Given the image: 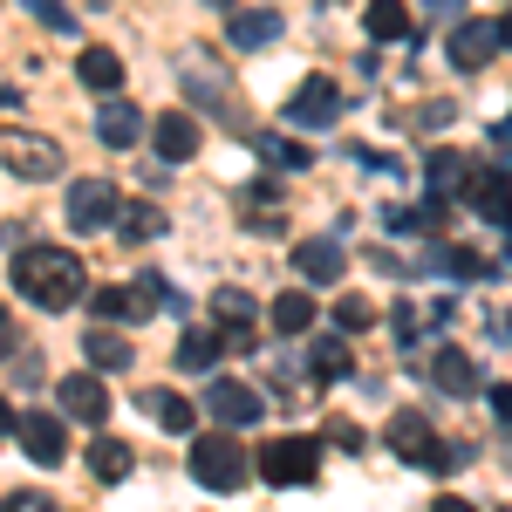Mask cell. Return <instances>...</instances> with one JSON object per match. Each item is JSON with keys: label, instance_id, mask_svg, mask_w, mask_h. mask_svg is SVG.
<instances>
[{"label": "cell", "instance_id": "cell-1", "mask_svg": "<svg viewBox=\"0 0 512 512\" xmlns=\"http://www.w3.org/2000/svg\"><path fill=\"white\" fill-rule=\"evenodd\" d=\"M14 294H28L35 308L62 315V308H76L89 294V274H82V260L69 246H21L14 253Z\"/></svg>", "mask_w": 512, "mask_h": 512}, {"label": "cell", "instance_id": "cell-2", "mask_svg": "<svg viewBox=\"0 0 512 512\" xmlns=\"http://www.w3.org/2000/svg\"><path fill=\"white\" fill-rule=\"evenodd\" d=\"M192 478L205 485V492H239L246 478H253V458L233 444V431L219 424V431L192 437Z\"/></svg>", "mask_w": 512, "mask_h": 512}, {"label": "cell", "instance_id": "cell-3", "mask_svg": "<svg viewBox=\"0 0 512 512\" xmlns=\"http://www.w3.org/2000/svg\"><path fill=\"white\" fill-rule=\"evenodd\" d=\"M390 451H396V458H410L417 472H451V465H465V451L444 444V437L424 424V410H396V417H390Z\"/></svg>", "mask_w": 512, "mask_h": 512}, {"label": "cell", "instance_id": "cell-4", "mask_svg": "<svg viewBox=\"0 0 512 512\" xmlns=\"http://www.w3.org/2000/svg\"><path fill=\"white\" fill-rule=\"evenodd\" d=\"M0 164H7V178L48 185V178H62V144L41 137V130H7L0 123Z\"/></svg>", "mask_w": 512, "mask_h": 512}, {"label": "cell", "instance_id": "cell-5", "mask_svg": "<svg viewBox=\"0 0 512 512\" xmlns=\"http://www.w3.org/2000/svg\"><path fill=\"white\" fill-rule=\"evenodd\" d=\"M253 472L267 485H315L321 478V444L315 437H274L267 451H253Z\"/></svg>", "mask_w": 512, "mask_h": 512}, {"label": "cell", "instance_id": "cell-6", "mask_svg": "<svg viewBox=\"0 0 512 512\" xmlns=\"http://www.w3.org/2000/svg\"><path fill=\"white\" fill-rule=\"evenodd\" d=\"M335 117H342L335 76H308L294 96H287V123H294V130H335Z\"/></svg>", "mask_w": 512, "mask_h": 512}, {"label": "cell", "instance_id": "cell-7", "mask_svg": "<svg viewBox=\"0 0 512 512\" xmlns=\"http://www.w3.org/2000/svg\"><path fill=\"white\" fill-rule=\"evenodd\" d=\"M205 410H212V417H219L226 431H246V424H260V417H267L260 390H253V383H233V376H219V383H212Z\"/></svg>", "mask_w": 512, "mask_h": 512}, {"label": "cell", "instance_id": "cell-8", "mask_svg": "<svg viewBox=\"0 0 512 512\" xmlns=\"http://www.w3.org/2000/svg\"><path fill=\"white\" fill-rule=\"evenodd\" d=\"M499 21H458V28H451V41H444V55H451V69H465V76H472V69H485V62H492V55H499Z\"/></svg>", "mask_w": 512, "mask_h": 512}, {"label": "cell", "instance_id": "cell-9", "mask_svg": "<svg viewBox=\"0 0 512 512\" xmlns=\"http://www.w3.org/2000/svg\"><path fill=\"white\" fill-rule=\"evenodd\" d=\"M117 185H103V178H82L69 185V226L76 233H96V226H117Z\"/></svg>", "mask_w": 512, "mask_h": 512}, {"label": "cell", "instance_id": "cell-10", "mask_svg": "<svg viewBox=\"0 0 512 512\" xmlns=\"http://www.w3.org/2000/svg\"><path fill=\"white\" fill-rule=\"evenodd\" d=\"M294 274H301V280H315V287H335V280L349 274V246H342L335 233L301 239V246H294Z\"/></svg>", "mask_w": 512, "mask_h": 512}, {"label": "cell", "instance_id": "cell-11", "mask_svg": "<svg viewBox=\"0 0 512 512\" xmlns=\"http://www.w3.org/2000/svg\"><path fill=\"white\" fill-rule=\"evenodd\" d=\"M14 437H21V451H28L35 465H62V458H69V437H62V417H55V410H21Z\"/></svg>", "mask_w": 512, "mask_h": 512}, {"label": "cell", "instance_id": "cell-12", "mask_svg": "<svg viewBox=\"0 0 512 512\" xmlns=\"http://www.w3.org/2000/svg\"><path fill=\"white\" fill-rule=\"evenodd\" d=\"M458 198H465L472 212H485V219H499V226L512 219V178H506V171H492V164H472Z\"/></svg>", "mask_w": 512, "mask_h": 512}, {"label": "cell", "instance_id": "cell-13", "mask_svg": "<svg viewBox=\"0 0 512 512\" xmlns=\"http://www.w3.org/2000/svg\"><path fill=\"white\" fill-rule=\"evenodd\" d=\"M151 137H158L164 164H185V158H198V144H205V123H198L192 110H164V117L151 123Z\"/></svg>", "mask_w": 512, "mask_h": 512}, {"label": "cell", "instance_id": "cell-14", "mask_svg": "<svg viewBox=\"0 0 512 512\" xmlns=\"http://www.w3.org/2000/svg\"><path fill=\"white\" fill-rule=\"evenodd\" d=\"M55 403H62L69 424H89V431L110 417V390H103V376H62V396H55Z\"/></svg>", "mask_w": 512, "mask_h": 512}, {"label": "cell", "instance_id": "cell-15", "mask_svg": "<svg viewBox=\"0 0 512 512\" xmlns=\"http://www.w3.org/2000/svg\"><path fill=\"white\" fill-rule=\"evenodd\" d=\"M96 137H103L110 151H130V144L144 137V110H137L130 96H110V103L96 110Z\"/></svg>", "mask_w": 512, "mask_h": 512}, {"label": "cell", "instance_id": "cell-16", "mask_svg": "<svg viewBox=\"0 0 512 512\" xmlns=\"http://www.w3.org/2000/svg\"><path fill=\"white\" fill-rule=\"evenodd\" d=\"M76 76L89 82L96 96H117V89H123V55H117V48H103V41H89V48L76 55Z\"/></svg>", "mask_w": 512, "mask_h": 512}, {"label": "cell", "instance_id": "cell-17", "mask_svg": "<svg viewBox=\"0 0 512 512\" xmlns=\"http://www.w3.org/2000/svg\"><path fill=\"white\" fill-rule=\"evenodd\" d=\"M137 403H144V410H151V424H158V431H171V437H192L198 431V410L178 390H144Z\"/></svg>", "mask_w": 512, "mask_h": 512}, {"label": "cell", "instance_id": "cell-18", "mask_svg": "<svg viewBox=\"0 0 512 512\" xmlns=\"http://www.w3.org/2000/svg\"><path fill=\"white\" fill-rule=\"evenodd\" d=\"M239 219H246L253 233H280V185H267V178L239 185Z\"/></svg>", "mask_w": 512, "mask_h": 512}, {"label": "cell", "instance_id": "cell-19", "mask_svg": "<svg viewBox=\"0 0 512 512\" xmlns=\"http://www.w3.org/2000/svg\"><path fill=\"white\" fill-rule=\"evenodd\" d=\"M431 383H437L444 396H472V390H478L472 355H465V349H437V355H431Z\"/></svg>", "mask_w": 512, "mask_h": 512}, {"label": "cell", "instance_id": "cell-20", "mask_svg": "<svg viewBox=\"0 0 512 512\" xmlns=\"http://www.w3.org/2000/svg\"><path fill=\"white\" fill-rule=\"evenodd\" d=\"M226 41H233V48H267V41H280V14L246 7V14H233V21H226Z\"/></svg>", "mask_w": 512, "mask_h": 512}, {"label": "cell", "instance_id": "cell-21", "mask_svg": "<svg viewBox=\"0 0 512 512\" xmlns=\"http://www.w3.org/2000/svg\"><path fill=\"white\" fill-rule=\"evenodd\" d=\"M130 465H137V451H130L123 437H96V444H89V472L103 478V485H117V478H130Z\"/></svg>", "mask_w": 512, "mask_h": 512}, {"label": "cell", "instance_id": "cell-22", "mask_svg": "<svg viewBox=\"0 0 512 512\" xmlns=\"http://www.w3.org/2000/svg\"><path fill=\"white\" fill-rule=\"evenodd\" d=\"M82 349H89V362H96V369H130V355H137L117 328H110V321H103V328H89V335H82Z\"/></svg>", "mask_w": 512, "mask_h": 512}, {"label": "cell", "instance_id": "cell-23", "mask_svg": "<svg viewBox=\"0 0 512 512\" xmlns=\"http://www.w3.org/2000/svg\"><path fill=\"white\" fill-rule=\"evenodd\" d=\"M164 226H171V219H164V205H123L110 233H117V239H164Z\"/></svg>", "mask_w": 512, "mask_h": 512}, {"label": "cell", "instance_id": "cell-24", "mask_svg": "<svg viewBox=\"0 0 512 512\" xmlns=\"http://www.w3.org/2000/svg\"><path fill=\"white\" fill-rule=\"evenodd\" d=\"M362 21H369V35H376V41H403L410 28H417L403 0H369V14H362Z\"/></svg>", "mask_w": 512, "mask_h": 512}, {"label": "cell", "instance_id": "cell-25", "mask_svg": "<svg viewBox=\"0 0 512 512\" xmlns=\"http://www.w3.org/2000/svg\"><path fill=\"white\" fill-rule=\"evenodd\" d=\"M219 349H226V335H212V328H185L178 362H185V369H212V362H219Z\"/></svg>", "mask_w": 512, "mask_h": 512}, {"label": "cell", "instance_id": "cell-26", "mask_svg": "<svg viewBox=\"0 0 512 512\" xmlns=\"http://www.w3.org/2000/svg\"><path fill=\"white\" fill-rule=\"evenodd\" d=\"M274 328H280V335L315 328V294H280V301H274Z\"/></svg>", "mask_w": 512, "mask_h": 512}, {"label": "cell", "instance_id": "cell-27", "mask_svg": "<svg viewBox=\"0 0 512 512\" xmlns=\"http://www.w3.org/2000/svg\"><path fill=\"white\" fill-rule=\"evenodd\" d=\"M465 171H472V164L458 158V151H431V158H424V178H431L437 192H465Z\"/></svg>", "mask_w": 512, "mask_h": 512}, {"label": "cell", "instance_id": "cell-28", "mask_svg": "<svg viewBox=\"0 0 512 512\" xmlns=\"http://www.w3.org/2000/svg\"><path fill=\"white\" fill-rule=\"evenodd\" d=\"M349 376V349L342 342H321L315 349V383H342Z\"/></svg>", "mask_w": 512, "mask_h": 512}, {"label": "cell", "instance_id": "cell-29", "mask_svg": "<svg viewBox=\"0 0 512 512\" xmlns=\"http://www.w3.org/2000/svg\"><path fill=\"white\" fill-rule=\"evenodd\" d=\"M21 7H28V14H35L41 28H55V35H76V14H69V7H62V0H21Z\"/></svg>", "mask_w": 512, "mask_h": 512}, {"label": "cell", "instance_id": "cell-30", "mask_svg": "<svg viewBox=\"0 0 512 512\" xmlns=\"http://www.w3.org/2000/svg\"><path fill=\"white\" fill-rule=\"evenodd\" d=\"M335 321H342V328H349V335H362V328H376V308H369V301H335Z\"/></svg>", "mask_w": 512, "mask_h": 512}, {"label": "cell", "instance_id": "cell-31", "mask_svg": "<svg viewBox=\"0 0 512 512\" xmlns=\"http://www.w3.org/2000/svg\"><path fill=\"white\" fill-rule=\"evenodd\" d=\"M253 144H260L274 164H287V171H301V164H308V151H301V144H280V137H253Z\"/></svg>", "mask_w": 512, "mask_h": 512}, {"label": "cell", "instance_id": "cell-32", "mask_svg": "<svg viewBox=\"0 0 512 512\" xmlns=\"http://www.w3.org/2000/svg\"><path fill=\"white\" fill-rule=\"evenodd\" d=\"M0 512H62V506H55L48 492H7V499H0Z\"/></svg>", "mask_w": 512, "mask_h": 512}, {"label": "cell", "instance_id": "cell-33", "mask_svg": "<svg viewBox=\"0 0 512 512\" xmlns=\"http://www.w3.org/2000/svg\"><path fill=\"white\" fill-rule=\"evenodd\" d=\"M14 355V321H7V308H0V362Z\"/></svg>", "mask_w": 512, "mask_h": 512}, {"label": "cell", "instance_id": "cell-34", "mask_svg": "<svg viewBox=\"0 0 512 512\" xmlns=\"http://www.w3.org/2000/svg\"><path fill=\"white\" fill-rule=\"evenodd\" d=\"M431 512H478V506H472V499H437Z\"/></svg>", "mask_w": 512, "mask_h": 512}, {"label": "cell", "instance_id": "cell-35", "mask_svg": "<svg viewBox=\"0 0 512 512\" xmlns=\"http://www.w3.org/2000/svg\"><path fill=\"white\" fill-rule=\"evenodd\" d=\"M451 7H465V0H431V14H451Z\"/></svg>", "mask_w": 512, "mask_h": 512}, {"label": "cell", "instance_id": "cell-36", "mask_svg": "<svg viewBox=\"0 0 512 512\" xmlns=\"http://www.w3.org/2000/svg\"><path fill=\"white\" fill-rule=\"evenodd\" d=\"M499 35H506V48H512V14H506V21H499Z\"/></svg>", "mask_w": 512, "mask_h": 512}, {"label": "cell", "instance_id": "cell-37", "mask_svg": "<svg viewBox=\"0 0 512 512\" xmlns=\"http://www.w3.org/2000/svg\"><path fill=\"white\" fill-rule=\"evenodd\" d=\"M0 239H7V233H0Z\"/></svg>", "mask_w": 512, "mask_h": 512}]
</instances>
